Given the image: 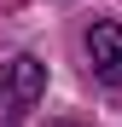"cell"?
Instances as JSON below:
<instances>
[{"instance_id":"3957f363","label":"cell","mask_w":122,"mask_h":127,"mask_svg":"<svg viewBox=\"0 0 122 127\" xmlns=\"http://www.w3.org/2000/svg\"><path fill=\"white\" fill-rule=\"evenodd\" d=\"M47 127H93V121H47Z\"/></svg>"},{"instance_id":"7a4b0ae2","label":"cell","mask_w":122,"mask_h":127,"mask_svg":"<svg viewBox=\"0 0 122 127\" xmlns=\"http://www.w3.org/2000/svg\"><path fill=\"white\" fill-rule=\"evenodd\" d=\"M87 64H93L99 81H111V87L122 81V23H116V17L87 29Z\"/></svg>"},{"instance_id":"6da1fadb","label":"cell","mask_w":122,"mask_h":127,"mask_svg":"<svg viewBox=\"0 0 122 127\" xmlns=\"http://www.w3.org/2000/svg\"><path fill=\"white\" fill-rule=\"evenodd\" d=\"M41 93H47V64L29 58V52H17L6 69H0V127H17L41 104Z\"/></svg>"}]
</instances>
